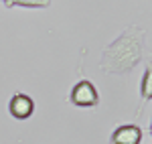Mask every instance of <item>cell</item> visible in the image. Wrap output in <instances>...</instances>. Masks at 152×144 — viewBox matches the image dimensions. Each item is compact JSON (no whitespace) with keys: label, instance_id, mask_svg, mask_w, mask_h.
I'll list each match as a JSON object with an SVG mask.
<instances>
[{"label":"cell","instance_id":"2","mask_svg":"<svg viewBox=\"0 0 152 144\" xmlns=\"http://www.w3.org/2000/svg\"><path fill=\"white\" fill-rule=\"evenodd\" d=\"M69 99L77 108H95L99 104V91L89 79H79L73 85L69 94Z\"/></svg>","mask_w":152,"mask_h":144},{"label":"cell","instance_id":"1","mask_svg":"<svg viewBox=\"0 0 152 144\" xmlns=\"http://www.w3.org/2000/svg\"><path fill=\"white\" fill-rule=\"evenodd\" d=\"M144 59V29L140 24H128L118 39L105 45L99 57V69L105 75L132 73Z\"/></svg>","mask_w":152,"mask_h":144},{"label":"cell","instance_id":"6","mask_svg":"<svg viewBox=\"0 0 152 144\" xmlns=\"http://www.w3.org/2000/svg\"><path fill=\"white\" fill-rule=\"evenodd\" d=\"M140 97H142V102H150V97H152V69L150 67H146V71L142 75Z\"/></svg>","mask_w":152,"mask_h":144},{"label":"cell","instance_id":"4","mask_svg":"<svg viewBox=\"0 0 152 144\" xmlns=\"http://www.w3.org/2000/svg\"><path fill=\"white\" fill-rule=\"evenodd\" d=\"M144 132L138 124H122L110 136V144H140Z\"/></svg>","mask_w":152,"mask_h":144},{"label":"cell","instance_id":"3","mask_svg":"<svg viewBox=\"0 0 152 144\" xmlns=\"http://www.w3.org/2000/svg\"><path fill=\"white\" fill-rule=\"evenodd\" d=\"M8 114H10L14 120H26L35 114V102L33 97L26 96V94H14L8 102Z\"/></svg>","mask_w":152,"mask_h":144},{"label":"cell","instance_id":"5","mask_svg":"<svg viewBox=\"0 0 152 144\" xmlns=\"http://www.w3.org/2000/svg\"><path fill=\"white\" fill-rule=\"evenodd\" d=\"M6 8H14V6H23V8H49L51 0H0Z\"/></svg>","mask_w":152,"mask_h":144}]
</instances>
